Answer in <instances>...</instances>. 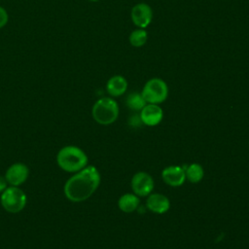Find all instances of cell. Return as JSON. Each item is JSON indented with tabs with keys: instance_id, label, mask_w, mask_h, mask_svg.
I'll use <instances>...</instances> for the list:
<instances>
[{
	"instance_id": "cell-13",
	"label": "cell",
	"mask_w": 249,
	"mask_h": 249,
	"mask_svg": "<svg viewBox=\"0 0 249 249\" xmlns=\"http://www.w3.org/2000/svg\"><path fill=\"white\" fill-rule=\"evenodd\" d=\"M140 204L139 196L135 194H124L118 200L119 208L124 213H131L135 211Z\"/></svg>"
},
{
	"instance_id": "cell-12",
	"label": "cell",
	"mask_w": 249,
	"mask_h": 249,
	"mask_svg": "<svg viewBox=\"0 0 249 249\" xmlns=\"http://www.w3.org/2000/svg\"><path fill=\"white\" fill-rule=\"evenodd\" d=\"M127 81L122 75L112 76L106 84V90L112 97H118L123 95L127 89Z\"/></svg>"
},
{
	"instance_id": "cell-10",
	"label": "cell",
	"mask_w": 249,
	"mask_h": 249,
	"mask_svg": "<svg viewBox=\"0 0 249 249\" xmlns=\"http://www.w3.org/2000/svg\"><path fill=\"white\" fill-rule=\"evenodd\" d=\"M161 177L165 184L171 187H179L186 180L185 169L179 165H170L162 170Z\"/></svg>"
},
{
	"instance_id": "cell-16",
	"label": "cell",
	"mask_w": 249,
	"mask_h": 249,
	"mask_svg": "<svg viewBox=\"0 0 249 249\" xmlns=\"http://www.w3.org/2000/svg\"><path fill=\"white\" fill-rule=\"evenodd\" d=\"M126 106L134 111H141V109L147 104L141 92H131L125 99Z\"/></svg>"
},
{
	"instance_id": "cell-9",
	"label": "cell",
	"mask_w": 249,
	"mask_h": 249,
	"mask_svg": "<svg viewBox=\"0 0 249 249\" xmlns=\"http://www.w3.org/2000/svg\"><path fill=\"white\" fill-rule=\"evenodd\" d=\"M141 122L149 126L159 124L163 118V111L159 104L147 103L140 111Z\"/></svg>"
},
{
	"instance_id": "cell-5",
	"label": "cell",
	"mask_w": 249,
	"mask_h": 249,
	"mask_svg": "<svg viewBox=\"0 0 249 249\" xmlns=\"http://www.w3.org/2000/svg\"><path fill=\"white\" fill-rule=\"evenodd\" d=\"M147 103L160 104L168 96V87L160 78H152L146 82L141 91Z\"/></svg>"
},
{
	"instance_id": "cell-8",
	"label": "cell",
	"mask_w": 249,
	"mask_h": 249,
	"mask_svg": "<svg viewBox=\"0 0 249 249\" xmlns=\"http://www.w3.org/2000/svg\"><path fill=\"white\" fill-rule=\"evenodd\" d=\"M29 175V169L26 164L22 162H16L8 167L5 178L10 186L18 187L22 185Z\"/></svg>"
},
{
	"instance_id": "cell-18",
	"label": "cell",
	"mask_w": 249,
	"mask_h": 249,
	"mask_svg": "<svg viewBox=\"0 0 249 249\" xmlns=\"http://www.w3.org/2000/svg\"><path fill=\"white\" fill-rule=\"evenodd\" d=\"M8 182H7V180H6V178H5V176H1L0 175V195L7 189V187H8Z\"/></svg>"
},
{
	"instance_id": "cell-6",
	"label": "cell",
	"mask_w": 249,
	"mask_h": 249,
	"mask_svg": "<svg viewBox=\"0 0 249 249\" xmlns=\"http://www.w3.org/2000/svg\"><path fill=\"white\" fill-rule=\"evenodd\" d=\"M131 189L137 196H148L154 190V179L147 172H137L131 179Z\"/></svg>"
},
{
	"instance_id": "cell-15",
	"label": "cell",
	"mask_w": 249,
	"mask_h": 249,
	"mask_svg": "<svg viewBox=\"0 0 249 249\" xmlns=\"http://www.w3.org/2000/svg\"><path fill=\"white\" fill-rule=\"evenodd\" d=\"M148 40V33L143 28H137L131 31L128 37V41L132 47L141 48L143 47Z\"/></svg>"
},
{
	"instance_id": "cell-4",
	"label": "cell",
	"mask_w": 249,
	"mask_h": 249,
	"mask_svg": "<svg viewBox=\"0 0 249 249\" xmlns=\"http://www.w3.org/2000/svg\"><path fill=\"white\" fill-rule=\"evenodd\" d=\"M27 197L25 193L15 186H8L1 194L0 202L3 208L9 213H18L26 205Z\"/></svg>"
},
{
	"instance_id": "cell-19",
	"label": "cell",
	"mask_w": 249,
	"mask_h": 249,
	"mask_svg": "<svg viewBox=\"0 0 249 249\" xmlns=\"http://www.w3.org/2000/svg\"><path fill=\"white\" fill-rule=\"evenodd\" d=\"M89 2H93V3H94V2H98L99 0H89Z\"/></svg>"
},
{
	"instance_id": "cell-7",
	"label": "cell",
	"mask_w": 249,
	"mask_h": 249,
	"mask_svg": "<svg viewBox=\"0 0 249 249\" xmlns=\"http://www.w3.org/2000/svg\"><path fill=\"white\" fill-rule=\"evenodd\" d=\"M131 20L138 28L145 29L150 25L153 19L152 8L146 3H137L131 9Z\"/></svg>"
},
{
	"instance_id": "cell-2",
	"label": "cell",
	"mask_w": 249,
	"mask_h": 249,
	"mask_svg": "<svg viewBox=\"0 0 249 249\" xmlns=\"http://www.w3.org/2000/svg\"><path fill=\"white\" fill-rule=\"evenodd\" d=\"M56 162L62 170L76 173L88 165V156L81 148L68 145L58 151Z\"/></svg>"
},
{
	"instance_id": "cell-3",
	"label": "cell",
	"mask_w": 249,
	"mask_h": 249,
	"mask_svg": "<svg viewBox=\"0 0 249 249\" xmlns=\"http://www.w3.org/2000/svg\"><path fill=\"white\" fill-rule=\"evenodd\" d=\"M93 120L103 125L113 124L119 116V105L112 97H101L92 106Z\"/></svg>"
},
{
	"instance_id": "cell-17",
	"label": "cell",
	"mask_w": 249,
	"mask_h": 249,
	"mask_svg": "<svg viewBox=\"0 0 249 249\" xmlns=\"http://www.w3.org/2000/svg\"><path fill=\"white\" fill-rule=\"evenodd\" d=\"M8 21H9L8 12L5 10V8L0 6V28H3L8 23Z\"/></svg>"
},
{
	"instance_id": "cell-14",
	"label": "cell",
	"mask_w": 249,
	"mask_h": 249,
	"mask_svg": "<svg viewBox=\"0 0 249 249\" xmlns=\"http://www.w3.org/2000/svg\"><path fill=\"white\" fill-rule=\"evenodd\" d=\"M186 179L191 183H198L201 181L204 175V170L202 166L198 163H192L185 169Z\"/></svg>"
},
{
	"instance_id": "cell-11",
	"label": "cell",
	"mask_w": 249,
	"mask_h": 249,
	"mask_svg": "<svg viewBox=\"0 0 249 249\" xmlns=\"http://www.w3.org/2000/svg\"><path fill=\"white\" fill-rule=\"evenodd\" d=\"M146 207L156 214H163L170 207V201L164 195L150 194L146 200Z\"/></svg>"
},
{
	"instance_id": "cell-1",
	"label": "cell",
	"mask_w": 249,
	"mask_h": 249,
	"mask_svg": "<svg viewBox=\"0 0 249 249\" xmlns=\"http://www.w3.org/2000/svg\"><path fill=\"white\" fill-rule=\"evenodd\" d=\"M100 184V173L93 165H87L72 175L64 184L63 192L67 199L81 202L89 198Z\"/></svg>"
}]
</instances>
